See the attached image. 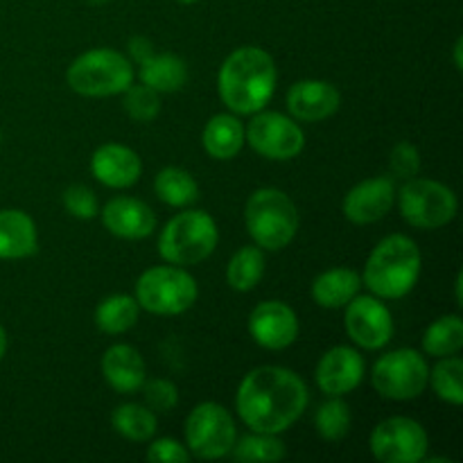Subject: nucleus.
Segmentation results:
<instances>
[{
	"label": "nucleus",
	"instance_id": "9d476101",
	"mask_svg": "<svg viewBox=\"0 0 463 463\" xmlns=\"http://www.w3.org/2000/svg\"><path fill=\"white\" fill-rule=\"evenodd\" d=\"M185 443L199 459H222L235 443V423L217 402H202L185 419Z\"/></svg>",
	"mask_w": 463,
	"mask_h": 463
},
{
	"label": "nucleus",
	"instance_id": "20e7f679",
	"mask_svg": "<svg viewBox=\"0 0 463 463\" xmlns=\"http://www.w3.org/2000/svg\"><path fill=\"white\" fill-rule=\"evenodd\" d=\"M244 222L258 247L265 251H279L297 235L298 213L283 190L260 188L247 199Z\"/></svg>",
	"mask_w": 463,
	"mask_h": 463
},
{
	"label": "nucleus",
	"instance_id": "a878e982",
	"mask_svg": "<svg viewBox=\"0 0 463 463\" xmlns=\"http://www.w3.org/2000/svg\"><path fill=\"white\" fill-rule=\"evenodd\" d=\"M154 190H156L161 202L176 208L190 206L199 197L197 181L181 167H165V170L158 172L156 179H154Z\"/></svg>",
	"mask_w": 463,
	"mask_h": 463
},
{
	"label": "nucleus",
	"instance_id": "f03ea898",
	"mask_svg": "<svg viewBox=\"0 0 463 463\" xmlns=\"http://www.w3.org/2000/svg\"><path fill=\"white\" fill-rule=\"evenodd\" d=\"M220 98L233 113L247 116L265 109L276 90V66L262 48H240L222 63Z\"/></svg>",
	"mask_w": 463,
	"mask_h": 463
},
{
	"label": "nucleus",
	"instance_id": "a19ab883",
	"mask_svg": "<svg viewBox=\"0 0 463 463\" xmlns=\"http://www.w3.org/2000/svg\"><path fill=\"white\" fill-rule=\"evenodd\" d=\"M461 285H463V276H457V306H463V297H461Z\"/></svg>",
	"mask_w": 463,
	"mask_h": 463
},
{
	"label": "nucleus",
	"instance_id": "e433bc0d",
	"mask_svg": "<svg viewBox=\"0 0 463 463\" xmlns=\"http://www.w3.org/2000/svg\"><path fill=\"white\" fill-rule=\"evenodd\" d=\"M147 459L154 463H185L190 459V452L175 439H158L149 446Z\"/></svg>",
	"mask_w": 463,
	"mask_h": 463
},
{
	"label": "nucleus",
	"instance_id": "6e6552de",
	"mask_svg": "<svg viewBox=\"0 0 463 463\" xmlns=\"http://www.w3.org/2000/svg\"><path fill=\"white\" fill-rule=\"evenodd\" d=\"M401 215L416 229H439L457 215V197L448 185L432 179H410L398 194Z\"/></svg>",
	"mask_w": 463,
	"mask_h": 463
},
{
	"label": "nucleus",
	"instance_id": "4c0bfd02",
	"mask_svg": "<svg viewBox=\"0 0 463 463\" xmlns=\"http://www.w3.org/2000/svg\"><path fill=\"white\" fill-rule=\"evenodd\" d=\"M129 52H131V57L136 59V61L143 63L145 59L152 57L154 48H152V43L145 39V36H136V39H131V43H129Z\"/></svg>",
	"mask_w": 463,
	"mask_h": 463
},
{
	"label": "nucleus",
	"instance_id": "2eb2a0df",
	"mask_svg": "<svg viewBox=\"0 0 463 463\" xmlns=\"http://www.w3.org/2000/svg\"><path fill=\"white\" fill-rule=\"evenodd\" d=\"M364 378V360L355 348L335 346L317 366V384L328 396H346Z\"/></svg>",
	"mask_w": 463,
	"mask_h": 463
},
{
	"label": "nucleus",
	"instance_id": "aec40b11",
	"mask_svg": "<svg viewBox=\"0 0 463 463\" xmlns=\"http://www.w3.org/2000/svg\"><path fill=\"white\" fill-rule=\"evenodd\" d=\"M102 373L118 393H136L145 383V360L136 348L116 344L104 353Z\"/></svg>",
	"mask_w": 463,
	"mask_h": 463
},
{
	"label": "nucleus",
	"instance_id": "a211bd4d",
	"mask_svg": "<svg viewBox=\"0 0 463 463\" xmlns=\"http://www.w3.org/2000/svg\"><path fill=\"white\" fill-rule=\"evenodd\" d=\"M90 170H93L95 179L109 188H129L140 179L143 163L134 149L109 143L95 149L93 158H90Z\"/></svg>",
	"mask_w": 463,
	"mask_h": 463
},
{
	"label": "nucleus",
	"instance_id": "4be33fe9",
	"mask_svg": "<svg viewBox=\"0 0 463 463\" xmlns=\"http://www.w3.org/2000/svg\"><path fill=\"white\" fill-rule=\"evenodd\" d=\"M203 147L217 161H229V158L238 156V152L244 145V127L242 122L229 113H220V116L211 118L203 129Z\"/></svg>",
	"mask_w": 463,
	"mask_h": 463
},
{
	"label": "nucleus",
	"instance_id": "412c9836",
	"mask_svg": "<svg viewBox=\"0 0 463 463\" xmlns=\"http://www.w3.org/2000/svg\"><path fill=\"white\" fill-rule=\"evenodd\" d=\"M39 235L34 220L23 211L0 213V260L27 258L36 251Z\"/></svg>",
	"mask_w": 463,
	"mask_h": 463
},
{
	"label": "nucleus",
	"instance_id": "58836bf2",
	"mask_svg": "<svg viewBox=\"0 0 463 463\" xmlns=\"http://www.w3.org/2000/svg\"><path fill=\"white\" fill-rule=\"evenodd\" d=\"M461 50H463V39H457V43H455V66H457V71H461V68H463Z\"/></svg>",
	"mask_w": 463,
	"mask_h": 463
},
{
	"label": "nucleus",
	"instance_id": "c756f323",
	"mask_svg": "<svg viewBox=\"0 0 463 463\" xmlns=\"http://www.w3.org/2000/svg\"><path fill=\"white\" fill-rule=\"evenodd\" d=\"M235 461H279L285 457V446L274 437V434H249L240 439V443H233L231 448Z\"/></svg>",
	"mask_w": 463,
	"mask_h": 463
},
{
	"label": "nucleus",
	"instance_id": "1a4fd4ad",
	"mask_svg": "<svg viewBox=\"0 0 463 463\" xmlns=\"http://www.w3.org/2000/svg\"><path fill=\"white\" fill-rule=\"evenodd\" d=\"M430 369L425 357L411 348L387 353L373 366L375 392L389 401H411L425 392Z\"/></svg>",
	"mask_w": 463,
	"mask_h": 463
},
{
	"label": "nucleus",
	"instance_id": "37998d69",
	"mask_svg": "<svg viewBox=\"0 0 463 463\" xmlns=\"http://www.w3.org/2000/svg\"><path fill=\"white\" fill-rule=\"evenodd\" d=\"M179 3H197V0H179Z\"/></svg>",
	"mask_w": 463,
	"mask_h": 463
},
{
	"label": "nucleus",
	"instance_id": "0eeeda50",
	"mask_svg": "<svg viewBox=\"0 0 463 463\" xmlns=\"http://www.w3.org/2000/svg\"><path fill=\"white\" fill-rule=\"evenodd\" d=\"M136 301L152 315H181L197 301V280L179 267H152L136 283Z\"/></svg>",
	"mask_w": 463,
	"mask_h": 463
},
{
	"label": "nucleus",
	"instance_id": "f8f14e48",
	"mask_svg": "<svg viewBox=\"0 0 463 463\" xmlns=\"http://www.w3.org/2000/svg\"><path fill=\"white\" fill-rule=\"evenodd\" d=\"M247 140L260 156L271 161H289L306 147V136L301 127L283 113H258L247 129Z\"/></svg>",
	"mask_w": 463,
	"mask_h": 463
},
{
	"label": "nucleus",
	"instance_id": "39448f33",
	"mask_svg": "<svg viewBox=\"0 0 463 463\" xmlns=\"http://www.w3.org/2000/svg\"><path fill=\"white\" fill-rule=\"evenodd\" d=\"M217 240V224L208 213L185 211L165 224L158 238V253L170 265H197L215 251Z\"/></svg>",
	"mask_w": 463,
	"mask_h": 463
},
{
	"label": "nucleus",
	"instance_id": "6ab92c4d",
	"mask_svg": "<svg viewBox=\"0 0 463 463\" xmlns=\"http://www.w3.org/2000/svg\"><path fill=\"white\" fill-rule=\"evenodd\" d=\"M102 222L113 235L125 240H143L156 229L152 208L134 197H116L104 206Z\"/></svg>",
	"mask_w": 463,
	"mask_h": 463
},
{
	"label": "nucleus",
	"instance_id": "7ed1b4c3",
	"mask_svg": "<svg viewBox=\"0 0 463 463\" xmlns=\"http://www.w3.org/2000/svg\"><path fill=\"white\" fill-rule=\"evenodd\" d=\"M420 276V251L407 235H389L371 251L364 283L375 297L402 298L414 289Z\"/></svg>",
	"mask_w": 463,
	"mask_h": 463
},
{
	"label": "nucleus",
	"instance_id": "b1692460",
	"mask_svg": "<svg viewBox=\"0 0 463 463\" xmlns=\"http://www.w3.org/2000/svg\"><path fill=\"white\" fill-rule=\"evenodd\" d=\"M360 276L353 269H328L312 283V298L321 307H344L360 292Z\"/></svg>",
	"mask_w": 463,
	"mask_h": 463
},
{
	"label": "nucleus",
	"instance_id": "393cba45",
	"mask_svg": "<svg viewBox=\"0 0 463 463\" xmlns=\"http://www.w3.org/2000/svg\"><path fill=\"white\" fill-rule=\"evenodd\" d=\"M138 321V301L127 294L104 298L95 310V326L107 335L127 333Z\"/></svg>",
	"mask_w": 463,
	"mask_h": 463
},
{
	"label": "nucleus",
	"instance_id": "79ce46f5",
	"mask_svg": "<svg viewBox=\"0 0 463 463\" xmlns=\"http://www.w3.org/2000/svg\"><path fill=\"white\" fill-rule=\"evenodd\" d=\"M90 5H104V3H109V0H89Z\"/></svg>",
	"mask_w": 463,
	"mask_h": 463
},
{
	"label": "nucleus",
	"instance_id": "ddd939ff",
	"mask_svg": "<svg viewBox=\"0 0 463 463\" xmlns=\"http://www.w3.org/2000/svg\"><path fill=\"white\" fill-rule=\"evenodd\" d=\"M348 337L366 351L387 346L393 335L392 312L373 297H357L346 303Z\"/></svg>",
	"mask_w": 463,
	"mask_h": 463
},
{
	"label": "nucleus",
	"instance_id": "4468645a",
	"mask_svg": "<svg viewBox=\"0 0 463 463\" xmlns=\"http://www.w3.org/2000/svg\"><path fill=\"white\" fill-rule=\"evenodd\" d=\"M249 333L269 351H283L298 335V319L289 306L280 301H265L249 317Z\"/></svg>",
	"mask_w": 463,
	"mask_h": 463
},
{
	"label": "nucleus",
	"instance_id": "9b49d317",
	"mask_svg": "<svg viewBox=\"0 0 463 463\" xmlns=\"http://www.w3.org/2000/svg\"><path fill=\"white\" fill-rule=\"evenodd\" d=\"M371 452L383 463H419L428 455V434L416 420L393 416L373 430Z\"/></svg>",
	"mask_w": 463,
	"mask_h": 463
},
{
	"label": "nucleus",
	"instance_id": "f704fd0d",
	"mask_svg": "<svg viewBox=\"0 0 463 463\" xmlns=\"http://www.w3.org/2000/svg\"><path fill=\"white\" fill-rule=\"evenodd\" d=\"M145 401H147L149 410L156 411H170L172 407L179 402V392L167 380H152V383H143Z\"/></svg>",
	"mask_w": 463,
	"mask_h": 463
},
{
	"label": "nucleus",
	"instance_id": "dca6fc26",
	"mask_svg": "<svg viewBox=\"0 0 463 463\" xmlns=\"http://www.w3.org/2000/svg\"><path fill=\"white\" fill-rule=\"evenodd\" d=\"M393 199H396V188H393L392 179H384V176L366 179L346 194L344 215L353 224H373L392 211Z\"/></svg>",
	"mask_w": 463,
	"mask_h": 463
},
{
	"label": "nucleus",
	"instance_id": "423d86ee",
	"mask_svg": "<svg viewBox=\"0 0 463 463\" xmlns=\"http://www.w3.org/2000/svg\"><path fill=\"white\" fill-rule=\"evenodd\" d=\"M68 86L86 98H107L125 93L134 84V66L129 59L109 48L89 50L71 63Z\"/></svg>",
	"mask_w": 463,
	"mask_h": 463
},
{
	"label": "nucleus",
	"instance_id": "f3484780",
	"mask_svg": "<svg viewBox=\"0 0 463 463\" xmlns=\"http://www.w3.org/2000/svg\"><path fill=\"white\" fill-rule=\"evenodd\" d=\"M342 104V95L328 81L303 80L289 89L288 109L297 120L301 122H321L337 113Z\"/></svg>",
	"mask_w": 463,
	"mask_h": 463
},
{
	"label": "nucleus",
	"instance_id": "473e14b6",
	"mask_svg": "<svg viewBox=\"0 0 463 463\" xmlns=\"http://www.w3.org/2000/svg\"><path fill=\"white\" fill-rule=\"evenodd\" d=\"M125 93H127L125 111L129 113L134 120L149 122L158 116V111H161V99H158V93L154 89H149V86L131 84Z\"/></svg>",
	"mask_w": 463,
	"mask_h": 463
},
{
	"label": "nucleus",
	"instance_id": "c85d7f7f",
	"mask_svg": "<svg viewBox=\"0 0 463 463\" xmlns=\"http://www.w3.org/2000/svg\"><path fill=\"white\" fill-rule=\"evenodd\" d=\"M113 430L129 441H149L156 432V416L140 405L116 407L111 416Z\"/></svg>",
	"mask_w": 463,
	"mask_h": 463
},
{
	"label": "nucleus",
	"instance_id": "c9c22d12",
	"mask_svg": "<svg viewBox=\"0 0 463 463\" xmlns=\"http://www.w3.org/2000/svg\"><path fill=\"white\" fill-rule=\"evenodd\" d=\"M393 175L401 179H414L420 170V154L411 143H398L389 156Z\"/></svg>",
	"mask_w": 463,
	"mask_h": 463
},
{
	"label": "nucleus",
	"instance_id": "f257e3e1",
	"mask_svg": "<svg viewBox=\"0 0 463 463\" xmlns=\"http://www.w3.org/2000/svg\"><path fill=\"white\" fill-rule=\"evenodd\" d=\"M307 387L294 371L260 366L242 380L235 396L240 419L253 432L279 434L292 428L306 411Z\"/></svg>",
	"mask_w": 463,
	"mask_h": 463
},
{
	"label": "nucleus",
	"instance_id": "bb28decb",
	"mask_svg": "<svg viewBox=\"0 0 463 463\" xmlns=\"http://www.w3.org/2000/svg\"><path fill=\"white\" fill-rule=\"evenodd\" d=\"M463 346V321L459 315H448L434 321L423 335V351L432 357H450Z\"/></svg>",
	"mask_w": 463,
	"mask_h": 463
},
{
	"label": "nucleus",
	"instance_id": "5701e85b",
	"mask_svg": "<svg viewBox=\"0 0 463 463\" xmlns=\"http://www.w3.org/2000/svg\"><path fill=\"white\" fill-rule=\"evenodd\" d=\"M140 80L156 93H175L188 81V66L176 54H152L140 63Z\"/></svg>",
	"mask_w": 463,
	"mask_h": 463
},
{
	"label": "nucleus",
	"instance_id": "7c9ffc66",
	"mask_svg": "<svg viewBox=\"0 0 463 463\" xmlns=\"http://www.w3.org/2000/svg\"><path fill=\"white\" fill-rule=\"evenodd\" d=\"M432 387L441 401L450 402V405H461L463 402V362L459 357H446L439 362L437 369L430 373Z\"/></svg>",
	"mask_w": 463,
	"mask_h": 463
},
{
	"label": "nucleus",
	"instance_id": "72a5a7b5",
	"mask_svg": "<svg viewBox=\"0 0 463 463\" xmlns=\"http://www.w3.org/2000/svg\"><path fill=\"white\" fill-rule=\"evenodd\" d=\"M63 203H66L68 213L80 220H93L98 215V197L90 188L86 185H71V188L63 193Z\"/></svg>",
	"mask_w": 463,
	"mask_h": 463
},
{
	"label": "nucleus",
	"instance_id": "cd10ccee",
	"mask_svg": "<svg viewBox=\"0 0 463 463\" xmlns=\"http://www.w3.org/2000/svg\"><path fill=\"white\" fill-rule=\"evenodd\" d=\"M265 271V256L258 247H242L229 262L226 280L238 292H249L256 288Z\"/></svg>",
	"mask_w": 463,
	"mask_h": 463
},
{
	"label": "nucleus",
	"instance_id": "2f4dec72",
	"mask_svg": "<svg viewBox=\"0 0 463 463\" xmlns=\"http://www.w3.org/2000/svg\"><path fill=\"white\" fill-rule=\"evenodd\" d=\"M317 432L326 439V441H342L344 437L351 430V410L344 401H339V396H335V401L324 402L317 411Z\"/></svg>",
	"mask_w": 463,
	"mask_h": 463
},
{
	"label": "nucleus",
	"instance_id": "ea45409f",
	"mask_svg": "<svg viewBox=\"0 0 463 463\" xmlns=\"http://www.w3.org/2000/svg\"><path fill=\"white\" fill-rule=\"evenodd\" d=\"M5 351H7V335H5L3 326H0V360H3Z\"/></svg>",
	"mask_w": 463,
	"mask_h": 463
}]
</instances>
